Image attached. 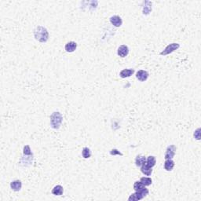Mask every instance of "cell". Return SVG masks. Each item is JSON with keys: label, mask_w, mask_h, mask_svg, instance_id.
<instances>
[{"label": "cell", "mask_w": 201, "mask_h": 201, "mask_svg": "<svg viewBox=\"0 0 201 201\" xmlns=\"http://www.w3.org/2000/svg\"><path fill=\"white\" fill-rule=\"evenodd\" d=\"M82 156L84 159H89L91 156V151L89 148L85 147L82 150Z\"/></svg>", "instance_id": "obj_19"}, {"label": "cell", "mask_w": 201, "mask_h": 201, "mask_svg": "<svg viewBox=\"0 0 201 201\" xmlns=\"http://www.w3.org/2000/svg\"><path fill=\"white\" fill-rule=\"evenodd\" d=\"M129 54V48L126 45H121L117 50V54L120 57H126Z\"/></svg>", "instance_id": "obj_6"}, {"label": "cell", "mask_w": 201, "mask_h": 201, "mask_svg": "<svg viewBox=\"0 0 201 201\" xmlns=\"http://www.w3.org/2000/svg\"><path fill=\"white\" fill-rule=\"evenodd\" d=\"M156 160L155 156H149L147 157L145 163H146L148 166H149L150 167H153L156 165Z\"/></svg>", "instance_id": "obj_16"}, {"label": "cell", "mask_w": 201, "mask_h": 201, "mask_svg": "<svg viewBox=\"0 0 201 201\" xmlns=\"http://www.w3.org/2000/svg\"><path fill=\"white\" fill-rule=\"evenodd\" d=\"M180 47V44L177 43H173L169 44L168 46H167L165 47V49L163 50V51L160 52L161 56H167V55L171 54L173 52L178 49Z\"/></svg>", "instance_id": "obj_3"}, {"label": "cell", "mask_w": 201, "mask_h": 201, "mask_svg": "<svg viewBox=\"0 0 201 201\" xmlns=\"http://www.w3.org/2000/svg\"><path fill=\"white\" fill-rule=\"evenodd\" d=\"M34 37L40 43H46L49 39V32L46 28L38 26L34 30Z\"/></svg>", "instance_id": "obj_1"}, {"label": "cell", "mask_w": 201, "mask_h": 201, "mask_svg": "<svg viewBox=\"0 0 201 201\" xmlns=\"http://www.w3.org/2000/svg\"><path fill=\"white\" fill-rule=\"evenodd\" d=\"M134 69L133 68H125V69H123L121 72H120V76L122 78V79H125V78H128V77H131L134 73Z\"/></svg>", "instance_id": "obj_8"}, {"label": "cell", "mask_w": 201, "mask_h": 201, "mask_svg": "<svg viewBox=\"0 0 201 201\" xmlns=\"http://www.w3.org/2000/svg\"><path fill=\"white\" fill-rule=\"evenodd\" d=\"M23 152H24V155L25 156H32V150L30 149V146L28 145L24 147Z\"/></svg>", "instance_id": "obj_21"}, {"label": "cell", "mask_w": 201, "mask_h": 201, "mask_svg": "<svg viewBox=\"0 0 201 201\" xmlns=\"http://www.w3.org/2000/svg\"><path fill=\"white\" fill-rule=\"evenodd\" d=\"M143 198H145L144 195L142 194L140 192H135L134 193H132L130 197L128 198V200L129 201H137V200H141Z\"/></svg>", "instance_id": "obj_11"}, {"label": "cell", "mask_w": 201, "mask_h": 201, "mask_svg": "<svg viewBox=\"0 0 201 201\" xmlns=\"http://www.w3.org/2000/svg\"><path fill=\"white\" fill-rule=\"evenodd\" d=\"M141 171L147 176H150L152 173V167H150L149 166H148L146 163L143 164L141 167Z\"/></svg>", "instance_id": "obj_12"}, {"label": "cell", "mask_w": 201, "mask_h": 201, "mask_svg": "<svg viewBox=\"0 0 201 201\" xmlns=\"http://www.w3.org/2000/svg\"><path fill=\"white\" fill-rule=\"evenodd\" d=\"M110 154H111L112 156H115V155L123 156V155L122 152H120V151H119L118 149H112L111 151H110Z\"/></svg>", "instance_id": "obj_23"}, {"label": "cell", "mask_w": 201, "mask_h": 201, "mask_svg": "<svg viewBox=\"0 0 201 201\" xmlns=\"http://www.w3.org/2000/svg\"><path fill=\"white\" fill-rule=\"evenodd\" d=\"M63 122V116L59 112H54L50 116V127L54 130L61 127Z\"/></svg>", "instance_id": "obj_2"}, {"label": "cell", "mask_w": 201, "mask_h": 201, "mask_svg": "<svg viewBox=\"0 0 201 201\" xmlns=\"http://www.w3.org/2000/svg\"><path fill=\"white\" fill-rule=\"evenodd\" d=\"M145 4L146 5L144 6V8H143V14L145 15H148L152 11V3L147 1V2H145Z\"/></svg>", "instance_id": "obj_17"}, {"label": "cell", "mask_w": 201, "mask_h": 201, "mask_svg": "<svg viewBox=\"0 0 201 201\" xmlns=\"http://www.w3.org/2000/svg\"><path fill=\"white\" fill-rule=\"evenodd\" d=\"M140 182L145 186H149V185H151L152 184V180L149 177H142L141 179H140Z\"/></svg>", "instance_id": "obj_18"}, {"label": "cell", "mask_w": 201, "mask_h": 201, "mask_svg": "<svg viewBox=\"0 0 201 201\" xmlns=\"http://www.w3.org/2000/svg\"><path fill=\"white\" fill-rule=\"evenodd\" d=\"M194 138L196 140H200V128H198L196 131L194 132Z\"/></svg>", "instance_id": "obj_22"}, {"label": "cell", "mask_w": 201, "mask_h": 201, "mask_svg": "<svg viewBox=\"0 0 201 201\" xmlns=\"http://www.w3.org/2000/svg\"><path fill=\"white\" fill-rule=\"evenodd\" d=\"M10 188L12 190L19 192L22 188V182L21 180H14L10 183Z\"/></svg>", "instance_id": "obj_9"}, {"label": "cell", "mask_w": 201, "mask_h": 201, "mask_svg": "<svg viewBox=\"0 0 201 201\" xmlns=\"http://www.w3.org/2000/svg\"><path fill=\"white\" fill-rule=\"evenodd\" d=\"M176 152V146L174 145H171L167 148L166 152L164 154V159L165 160H172L175 156Z\"/></svg>", "instance_id": "obj_4"}, {"label": "cell", "mask_w": 201, "mask_h": 201, "mask_svg": "<svg viewBox=\"0 0 201 201\" xmlns=\"http://www.w3.org/2000/svg\"><path fill=\"white\" fill-rule=\"evenodd\" d=\"M64 192V189L61 185H57L53 188L52 189V194L54 196H61Z\"/></svg>", "instance_id": "obj_13"}, {"label": "cell", "mask_w": 201, "mask_h": 201, "mask_svg": "<svg viewBox=\"0 0 201 201\" xmlns=\"http://www.w3.org/2000/svg\"><path fill=\"white\" fill-rule=\"evenodd\" d=\"M145 161H146V158H145V156H137V157L135 158V165L137 167H141L143 164L145 163Z\"/></svg>", "instance_id": "obj_14"}, {"label": "cell", "mask_w": 201, "mask_h": 201, "mask_svg": "<svg viewBox=\"0 0 201 201\" xmlns=\"http://www.w3.org/2000/svg\"><path fill=\"white\" fill-rule=\"evenodd\" d=\"M174 163L173 160H166L164 162V169L167 171H171L174 167Z\"/></svg>", "instance_id": "obj_15"}, {"label": "cell", "mask_w": 201, "mask_h": 201, "mask_svg": "<svg viewBox=\"0 0 201 201\" xmlns=\"http://www.w3.org/2000/svg\"><path fill=\"white\" fill-rule=\"evenodd\" d=\"M135 76L139 81L145 82L148 79L149 76V74L145 70H139L137 72Z\"/></svg>", "instance_id": "obj_5"}, {"label": "cell", "mask_w": 201, "mask_h": 201, "mask_svg": "<svg viewBox=\"0 0 201 201\" xmlns=\"http://www.w3.org/2000/svg\"><path fill=\"white\" fill-rule=\"evenodd\" d=\"M110 22H111L112 25L116 28L120 27L123 24L122 18H121L120 16H118V15L112 16L111 17H110Z\"/></svg>", "instance_id": "obj_7"}, {"label": "cell", "mask_w": 201, "mask_h": 201, "mask_svg": "<svg viewBox=\"0 0 201 201\" xmlns=\"http://www.w3.org/2000/svg\"><path fill=\"white\" fill-rule=\"evenodd\" d=\"M145 187L142 183H141L140 181H137V182H134V186H133V188H134V191L135 192H138V191H140V190H141L142 189H144V188Z\"/></svg>", "instance_id": "obj_20"}, {"label": "cell", "mask_w": 201, "mask_h": 201, "mask_svg": "<svg viewBox=\"0 0 201 201\" xmlns=\"http://www.w3.org/2000/svg\"><path fill=\"white\" fill-rule=\"evenodd\" d=\"M76 48H77V43L76 42H73V41L68 42L65 46V49L68 53H72V52L76 50Z\"/></svg>", "instance_id": "obj_10"}]
</instances>
